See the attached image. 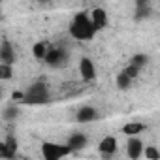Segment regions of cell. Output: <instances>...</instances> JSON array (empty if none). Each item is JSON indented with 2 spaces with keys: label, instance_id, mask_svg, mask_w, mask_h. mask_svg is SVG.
<instances>
[{
  "label": "cell",
  "instance_id": "cell-20",
  "mask_svg": "<svg viewBox=\"0 0 160 160\" xmlns=\"http://www.w3.org/2000/svg\"><path fill=\"white\" fill-rule=\"evenodd\" d=\"M6 147H8V151L12 152V154H17V139H15V136L13 134H8V138H6Z\"/></svg>",
  "mask_w": 160,
  "mask_h": 160
},
{
  "label": "cell",
  "instance_id": "cell-16",
  "mask_svg": "<svg viewBox=\"0 0 160 160\" xmlns=\"http://www.w3.org/2000/svg\"><path fill=\"white\" fill-rule=\"evenodd\" d=\"M45 53H47V47H45V43L38 42V43H34V45H32V55H34V58H38V60H43Z\"/></svg>",
  "mask_w": 160,
  "mask_h": 160
},
{
  "label": "cell",
  "instance_id": "cell-10",
  "mask_svg": "<svg viewBox=\"0 0 160 160\" xmlns=\"http://www.w3.org/2000/svg\"><path fill=\"white\" fill-rule=\"evenodd\" d=\"M98 117H100V113H98L96 108H92V106H83V108H79L75 119H77L79 122H92V121H96Z\"/></svg>",
  "mask_w": 160,
  "mask_h": 160
},
{
  "label": "cell",
  "instance_id": "cell-23",
  "mask_svg": "<svg viewBox=\"0 0 160 160\" xmlns=\"http://www.w3.org/2000/svg\"><path fill=\"white\" fill-rule=\"evenodd\" d=\"M143 6H151V0H136V8H143Z\"/></svg>",
  "mask_w": 160,
  "mask_h": 160
},
{
  "label": "cell",
  "instance_id": "cell-27",
  "mask_svg": "<svg viewBox=\"0 0 160 160\" xmlns=\"http://www.w3.org/2000/svg\"><path fill=\"white\" fill-rule=\"evenodd\" d=\"M0 19H2V8H0Z\"/></svg>",
  "mask_w": 160,
  "mask_h": 160
},
{
  "label": "cell",
  "instance_id": "cell-14",
  "mask_svg": "<svg viewBox=\"0 0 160 160\" xmlns=\"http://www.w3.org/2000/svg\"><path fill=\"white\" fill-rule=\"evenodd\" d=\"M12 77H13V68H12V64L0 62V81H10Z\"/></svg>",
  "mask_w": 160,
  "mask_h": 160
},
{
  "label": "cell",
  "instance_id": "cell-18",
  "mask_svg": "<svg viewBox=\"0 0 160 160\" xmlns=\"http://www.w3.org/2000/svg\"><path fill=\"white\" fill-rule=\"evenodd\" d=\"M147 62H149V57L143 55V53H136V55L132 57V60H130V64H134V66H138V68H143Z\"/></svg>",
  "mask_w": 160,
  "mask_h": 160
},
{
  "label": "cell",
  "instance_id": "cell-3",
  "mask_svg": "<svg viewBox=\"0 0 160 160\" xmlns=\"http://www.w3.org/2000/svg\"><path fill=\"white\" fill-rule=\"evenodd\" d=\"M68 154H72L68 145H58V143H49V141L42 145V156L45 160H60Z\"/></svg>",
  "mask_w": 160,
  "mask_h": 160
},
{
  "label": "cell",
  "instance_id": "cell-15",
  "mask_svg": "<svg viewBox=\"0 0 160 160\" xmlns=\"http://www.w3.org/2000/svg\"><path fill=\"white\" fill-rule=\"evenodd\" d=\"M130 85H132V79H130L124 72H121V73L117 75V87H119L121 91H128Z\"/></svg>",
  "mask_w": 160,
  "mask_h": 160
},
{
  "label": "cell",
  "instance_id": "cell-5",
  "mask_svg": "<svg viewBox=\"0 0 160 160\" xmlns=\"http://www.w3.org/2000/svg\"><path fill=\"white\" fill-rule=\"evenodd\" d=\"M79 73H81L83 81H94L96 79V66L89 57H83L79 60Z\"/></svg>",
  "mask_w": 160,
  "mask_h": 160
},
{
  "label": "cell",
  "instance_id": "cell-4",
  "mask_svg": "<svg viewBox=\"0 0 160 160\" xmlns=\"http://www.w3.org/2000/svg\"><path fill=\"white\" fill-rule=\"evenodd\" d=\"M43 60H45V64L51 66V68H62V66H66V62H68V53H66L64 49H60V47H53V49H47Z\"/></svg>",
  "mask_w": 160,
  "mask_h": 160
},
{
  "label": "cell",
  "instance_id": "cell-12",
  "mask_svg": "<svg viewBox=\"0 0 160 160\" xmlns=\"http://www.w3.org/2000/svg\"><path fill=\"white\" fill-rule=\"evenodd\" d=\"M143 130H147V126L143 122H128L122 126V134H126V136H138Z\"/></svg>",
  "mask_w": 160,
  "mask_h": 160
},
{
  "label": "cell",
  "instance_id": "cell-6",
  "mask_svg": "<svg viewBox=\"0 0 160 160\" xmlns=\"http://www.w3.org/2000/svg\"><path fill=\"white\" fill-rule=\"evenodd\" d=\"M98 151H100L102 156H108V158H109L111 154H115V152H117V138H115V136H106V138L100 141Z\"/></svg>",
  "mask_w": 160,
  "mask_h": 160
},
{
  "label": "cell",
  "instance_id": "cell-2",
  "mask_svg": "<svg viewBox=\"0 0 160 160\" xmlns=\"http://www.w3.org/2000/svg\"><path fill=\"white\" fill-rule=\"evenodd\" d=\"M47 102H49V91H47V85L42 81L32 83L21 100V104H27V106H42Z\"/></svg>",
  "mask_w": 160,
  "mask_h": 160
},
{
  "label": "cell",
  "instance_id": "cell-17",
  "mask_svg": "<svg viewBox=\"0 0 160 160\" xmlns=\"http://www.w3.org/2000/svg\"><path fill=\"white\" fill-rule=\"evenodd\" d=\"M143 154H145L147 160H160V151H158L154 145L145 147V149H143Z\"/></svg>",
  "mask_w": 160,
  "mask_h": 160
},
{
  "label": "cell",
  "instance_id": "cell-22",
  "mask_svg": "<svg viewBox=\"0 0 160 160\" xmlns=\"http://www.w3.org/2000/svg\"><path fill=\"white\" fill-rule=\"evenodd\" d=\"M0 156H4V158H13L15 154H12L6 147V143H0Z\"/></svg>",
  "mask_w": 160,
  "mask_h": 160
},
{
  "label": "cell",
  "instance_id": "cell-26",
  "mask_svg": "<svg viewBox=\"0 0 160 160\" xmlns=\"http://www.w3.org/2000/svg\"><path fill=\"white\" fill-rule=\"evenodd\" d=\"M0 100H2V87H0Z\"/></svg>",
  "mask_w": 160,
  "mask_h": 160
},
{
  "label": "cell",
  "instance_id": "cell-13",
  "mask_svg": "<svg viewBox=\"0 0 160 160\" xmlns=\"http://www.w3.org/2000/svg\"><path fill=\"white\" fill-rule=\"evenodd\" d=\"M152 15V8L151 6H143V8H136V13H134V19L136 21H145Z\"/></svg>",
  "mask_w": 160,
  "mask_h": 160
},
{
  "label": "cell",
  "instance_id": "cell-25",
  "mask_svg": "<svg viewBox=\"0 0 160 160\" xmlns=\"http://www.w3.org/2000/svg\"><path fill=\"white\" fill-rule=\"evenodd\" d=\"M38 2H42V4H47V2H49V0H38Z\"/></svg>",
  "mask_w": 160,
  "mask_h": 160
},
{
  "label": "cell",
  "instance_id": "cell-21",
  "mask_svg": "<svg viewBox=\"0 0 160 160\" xmlns=\"http://www.w3.org/2000/svg\"><path fill=\"white\" fill-rule=\"evenodd\" d=\"M122 72H124V73H126V75H128L130 79H136V77L139 75L141 68H138V66H134V64H128V66H126V68H124Z\"/></svg>",
  "mask_w": 160,
  "mask_h": 160
},
{
  "label": "cell",
  "instance_id": "cell-8",
  "mask_svg": "<svg viewBox=\"0 0 160 160\" xmlns=\"http://www.w3.org/2000/svg\"><path fill=\"white\" fill-rule=\"evenodd\" d=\"M0 62L4 64H12L15 62V49L13 45L10 43V40H4L2 43H0Z\"/></svg>",
  "mask_w": 160,
  "mask_h": 160
},
{
  "label": "cell",
  "instance_id": "cell-7",
  "mask_svg": "<svg viewBox=\"0 0 160 160\" xmlns=\"http://www.w3.org/2000/svg\"><path fill=\"white\" fill-rule=\"evenodd\" d=\"M126 152H128V156H130L132 160L141 158V154H143V141L138 139L136 136H130V139H128V143H126Z\"/></svg>",
  "mask_w": 160,
  "mask_h": 160
},
{
  "label": "cell",
  "instance_id": "cell-1",
  "mask_svg": "<svg viewBox=\"0 0 160 160\" xmlns=\"http://www.w3.org/2000/svg\"><path fill=\"white\" fill-rule=\"evenodd\" d=\"M70 34H72L75 40H79V42H91V40L96 36V28L92 27L91 17H89L85 12H79V13L73 17V21H72V25H70Z\"/></svg>",
  "mask_w": 160,
  "mask_h": 160
},
{
  "label": "cell",
  "instance_id": "cell-11",
  "mask_svg": "<svg viewBox=\"0 0 160 160\" xmlns=\"http://www.w3.org/2000/svg\"><path fill=\"white\" fill-rule=\"evenodd\" d=\"M91 23H92V27L96 28V32H98V30H104V28L108 27V13H106V10L94 8V10H92V15H91Z\"/></svg>",
  "mask_w": 160,
  "mask_h": 160
},
{
  "label": "cell",
  "instance_id": "cell-19",
  "mask_svg": "<svg viewBox=\"0 0 160 160\" xmlns=\"http://www.w3.org/2000/svg\"><path fill=\"white\" fill-rule=\"evenodd\" d=\"M17 115H19V108H17L15 104L8 106V108L4 109V119H6V121H13V119H15Z\"/></svg>",
  "mask_w": 160,
  "mask_h": 160
},
{
  "label": "cell",
  "instance_id": "cell-24",
  "mask_svg": "<svg viewBox=\"0 0 160 160\" xmlns=\"http://www.w3.org/2000/svg\"><path fill=\"white\" fill-rule=\"evenodd\" d=\"M23 96H25V92H13V100H17V102H21Z\"/></svg>",
  "mask_w": 160,
  "mask_h": 160
},
{
  "label": "cell",
  "instance_id": "cell-9",
  "mask_svg": "<svg viewBox=\"0 0 160 160\" xmlns=\"http://www.w3.org/2000/svg\"><path fill=\"white\" fill-rule=\"evenodd\" d=\"M87 143H89V138H87L85 134L75 132V134H72V136L68 138V143H66V145H68L70 151L73 152V151H81V149H85Z\"/></svg>",
  "mask_w": 160,
  "mask_h": 160
}]
</instances>
